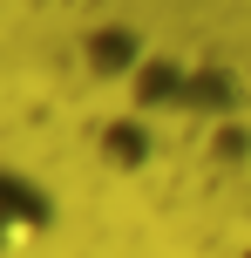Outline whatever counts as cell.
<instances>
[{"mask_svg": "<svg viewBox=\"0 0 251 258\" xmlns=\"http://www.w3.org/2000/svg\"><path fill=\"white\" fill-rule=\"evenodd\" d=\"M231 258H251V238H244V245H238V251H231Z\"/></svg>", "mask_w": 251, "mask_h": 258, "instance_id": "obj_2", "label": "cell"}, {"mask_svg": "<svg viewBox=\"0 0 251 258\" xmlns=\"http://www.w3.org/2000/svg\"><path fill=\"white\" fill-rule=\"evenodd\" d=\"M54 224H61L54 190L34 177V170L0 163V258H27V251H41V245L54 238Z\"/></svg>", "mask_w": 251, "mask_h": 258, "instance_id": "obj_1", "label": "cell"}]
</instances>
